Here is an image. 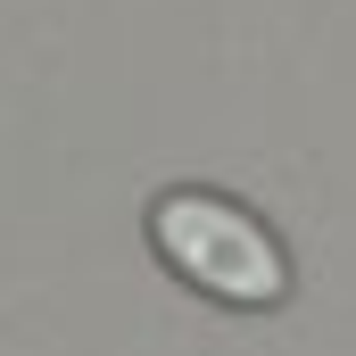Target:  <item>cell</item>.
I'll list each match as a JSON object with an SVG mask.
<instances>
[{
	"label": "cell",
	"mask_w": 356,
	"mask_h": 356,
	"mask_svg": "<svg viewBox=\"0 0 356 356\" xmlns=\"http://www.w3.org/2000/svg\"><path fill=\"white\" fill-rule=\"evenodd\" d=\"M141 232H149V257L175 273L182 290L216 298V307L266 315V307H282V298L298 290L282 232H273L249 199H232V191L175 182V191H158V199H149Z\"/></svg>",
	"instance_id": "6da1fadb"
}]
</instances>
